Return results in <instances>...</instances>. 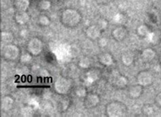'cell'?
<instances>
[{"label": "cell", "mask_w": 161, "mask_h": 117, "mask_svg": "<svg viewBox=\"0 0 161 117\" xmlns=\"http://www.w3.org/2000/svg\"><path fill=\"white\" fill-rule=\"evenodd\" d=\"M63 20L69 25L75 24L78 22L79 15L73 10H67L63 14Z\"/></svg>", "instance_id": "obj_2"}, {"label": "cell", "mask_w": 161, "mask_h": 117, "mask_svg": "<svg viewBox=\"0 0 161 117\" xmlns=\"http://www.w3.org/2000/svg\"><path fill=\"white\" fill-rule=\"evenodd\" d=\"M97 1L100 3H108L110 2L112 0H97Z\"/></svg>", "instance_id": "obj_18"}, {"label": "cell", "mask_w": 161, "mask_h": 117, "mask_svg": "<svg viewBox=\"0 0 161 117\" xmlns=\"http://www.w3.org/2000/svg\"><path fill=\"white\" fill-rule=\"evenodd\" d=\"M142 91V89L140 85H135L133 86V87L130 90V93L134 98H136V97H138L141 94Z\"/></svg>", "instance_id": "obj_7"}, {"label": "cell", "mask_w": 161, "mask_h": 117, "mask_svg": "<svg viewBox=\"0 0 161 117\" xmlns=\"http://www.w3.org/2000/svg\"><path fill=\"white\" fill-rule=\"evenodd\" d=\"M143 58L144 59V60L146 61H150L152 60L155 56V52L153 51L152 50L147 49L143 52L142 54Z\"/></svg>", "instance_id": "obj_6"}, {"label": "cell", "mask_w": 161, "mask_h": 117, "mask_svg": "<svg viewBox=\"0 0 161 117\" xmlns=\"http://www.w3.org/2000/svg\"><path fill=\"white\" fill-rule=\"evenodd\" d=\"M107 110L110 116H122L125 113L126 108L120 102H113L108 105Z\"/></svg>", "instance_id": "obj_1"}, {"label": "cell", "mask_w": 161, "mask_h": 117, "mask_svg": "<svg viewBox=\"0 0 161 117\" xmlns=\"http://www.w3.org/2000/svg\"><path fill=\"white\" fill-rule=\"evenodd\" d=\"M153 112L152 107L151 106H148V107H146V108H144V112L146 114H151Z\"/></svg>", "instance_id": "obj_14"}, {"label": "cell", "mask_w": 161, "mask_h": 117, "mask_svg": "<svg viewBox=\"0 0 161 117\" xmlns=\"http://www.w3.org/2000/svg\"><path fill=\"white\" fill-rule=\"evenodd\" d=\"M28 0H18L17 1V7L20 10H25L28 7Z\"/></svg>", "instance_id": "obj_8"}, {"label": "cell", "mask_w": 161, "mask_h": 117, "mask_svg": "<svg viewBox=\"0 0 161 117\" xmlns=\"http://www.w3.org/2000/svg\"><path fill=\"white\" fill-rule=\"evenodd\" d=\"M87 35L89 37L92 39L97 38L100 35V30L99 28L96 26H90L87 29Z\"/></svg>", "instance_id": "obj_4"}, {"label": "cell", "mask_w": 161, "mask_h": 117, "mask_svg": "<svg viewBox=\"0 0 161 117\" xmlns=\"http://www.w3.org/2000/svg\"><path fill=\"white\" fill-rule=\"evenodd\" d=\"M152 81V77L151 74L148 72H142L138 75V82L142 85H147Z\"/></svg>", "instance_id": "obj_3"}, {"label": "cell", "mask_w": 161, "mask_h": 117, "mask_svg": "<svg viewBox=\"0 0 161 117\" xmlns=\"http://www.w3.org/2000/svg\"><path fill=\"white\" fill-rule=\"evenodd\" d=\"M41 22L43 23V24H47L48 22V20L46 19V17H42L41 19Z\"/></svg>", "instance_id": "obj_17"}, {"label": "cell", "mask_w": 161, "mask_h": 117, "mask_svg": "<svg viewBox=\"0 0 161 117\" xmlns=\"http://www.w3.org/2000/svg\"><path fill=\"white\" fill-rule=\"evenodd\" d=\"M101 62L105 64H110L112 62V58L108 54H106L101 57Z\"/></svg>", "instance_id": "obj_10"}, {"label": "cell", "mask_w": 161, "mask_h": 117, "mask_svg": "<svg viewBox=\"0 0 161 117\" xmlns=\"http://www.w3.org/2000/svg\"><path fill=\"white\" fill-rule=\"evenodd\" d=\"M156 101L157 104L161 107V93L157 95L156 98Z\"/></svg>", "instance_id": "obj_16"}, {"label": "cell", "mask_w": 161, "mask_h": 117, "mask_svg": "<svg viewBox=\"0 0 161 117\" xmlns=\"http://www.w3.org/2000/svg\"><path fill=\"white\" fill-rule=\"evenodd\" d=\"M138 33L140 35L144 36L148 34V28H147V26H144V25H142V26H139L138 28Z\"/></svg>", "instance_id": "obj_13"}, {"label": "cell", "mask_w": 161, "mask_h": 117, "mask_svg": "<svg viewBox=\"0 0 161 117\" xmlns=\"http://www.w3.org/2000/svg\"><path fill=\"white\" fill-rule=\"evenodd\" d=\"M99 99L96 95H90L88 98V102L90 106H95L98 103Z\"/></svg>", "instance_id": "obj_12"}, {"label": "cell", "mask_w": 161, "mask_h": 117, "mask_svg": "<svg viewBox=\"0 0 161 117\" xmlns=\"http://www.w3.org/2000/svg\"><path fill=\"white\" fill-rule=\"evenodd\" d=\"M113 35L117 40H122L126 35V30L122 27L116 28L113 31Z\"/></svg>", "instance_id": "obj_5"}, {"label": "cell", "mask_w": 161, "mask_h": 117, "mask_svg": "<svg viewBox=\"0 0 161 117\" xmlns=\"http://www.w3.org/2000/svg\"><path fill=\"white\" fill-rule=\"evenodd\" d=\"M133 58L132 55L129 54H126L122 56V62L126 64V65H129L133 62Z\"/></svg>", "instance_id": "obj_9"}, {"label": "cell", "mask_w": 161, "mask_h": 117, "mask_svg": "<svg viewBox=\"0 0 161 117\" xmlns=\"http://www.w3.org/2000/svg\"><path fill=\"white\" fill-rule=\"evenodd\" d=\"M17 19L18 22H19L24 23L28 20V16H27V14H25V13L19 14L17 15Z\"/></svg>", "instance_id": "obj_11"}, {"label": "cell", "mask_w": 161, "mask_h": 117, "mask_svg": "<svg viewBox=\"0 0 161 117\" xmlns=\"http://www.w3.org/2000/svg\"><path fill=\"white\" fill-rule=\"evenodd\" d=\"M50 6V3L48 1H42V2L41 3V7L43 9H47L49 8Z\"/></svg>", "instance_id": "obj_15"}, {"label": "cell", "mask_w": 161, "mask_h": 117, "mask_svg": "<svg viewBox=\"0 0 161 117\" xmlns=\"http://www.w3.org/2000/svg\"><path fill=\"white\" fill-rule=\"evenodd\" d=\"M160 64H161V57H160Z\"/></svg>", "instance_id": "obj_19"}]
</instances>
